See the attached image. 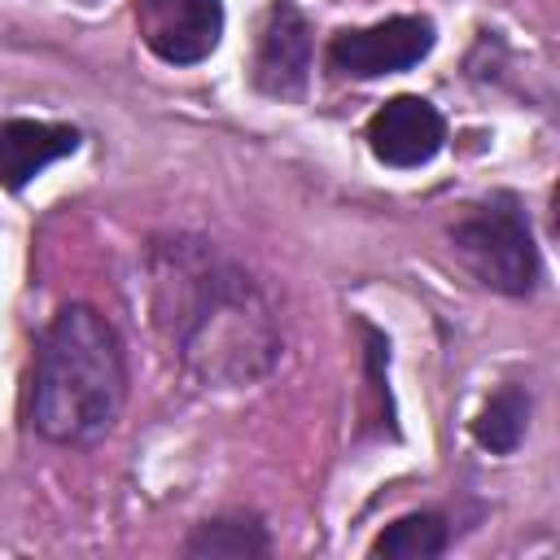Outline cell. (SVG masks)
Returning a JSON list of instances; mask_svg holds the SVG:
<instances>
[{
    "label": "cell",
    "instance_id": "cell-6",
    "mask_svg": "<svg viewBox=\"0 0 560 560\" xmlns=\"http://www.w3.org/2000/svg\"><path fill=\"white\" fill-rule=\"evenodd\" d=\"M368 144L385 166H424L446 144V118L424 96H389L368 118Z\"/></svg>",
    "mask_w": 560,
    "mask_h": 560
},
{
    "label": "cell",
    "instance_id": "cell-7",
    "mask_svg": "<svg viewBox=\"0 0 560 560\" xmlns=\"http://www.w3.org/2000/svg\"><path fill=\"white\" fill-rule=\"evenodd\" d=\"M311 74V22L293 0H271L258 48H254V83L267 96H298Z\"/></svg>",
    "mask_w": 560,
    "mask_h": 560
},
{
    "label": "cell",
    "instance_id": "cell-9",
    "mask_svg": "<svg viewBox=\"0 0 560 560\" xmlns=\"http://www.w3.org/2000/svg\"><path fill=\"white\" fill-rule=\"evenodd\" d=\"M267 551H271V538L258 516H214L184 538V556L192 560H254Z\"/></svg>",
    "mask_w": 560,
    "mask_h": 560
},
{
    "label": "cell",
    "instance_id": "cell-4",
    "mask_svg": "<svg viewBox=\"0 0 560 560\" xmlns=\"http://www.w3.org/2000/svg\"><path fill=\"white\" fill-rule=\"evenodd\" d=\"M438 44V31L420 13L385 18L376 26H354L337 31L328 39V66L346 79H381V74H402L420 66Z\"/></svg>",
    "mask_w": 560,
    "mask_h": 560
},
{
    "label": "cell",
    "instance_id": "cell-5",
    "mask_svg": "<svg viewBox=\"0 0 560 560\" xmlns=\"http://www.w3.org/2000/svg\"><path fill=\"white\" fill-rule=\"evenodd\" d=\"M136 31L166 66H197L223 39V0H136Z\"/></svg>",
    "mask_w": 560,
    "mask_h": 560
},
{
    "label": "cell",
    "instance_id": "cell-3",
    "mask_svg": "<svg viewBox=\"0 0 560 560\" xmlns=\"http://www.w3.org/2000/svg\"><path fill=\"white\" fill-rule=\"evenodd\" d=\"M451 245L486 289L508 298H525L538 289L542 258L534 245L529 214L512 192H494L481 206H472L451 228Z\"/></svg>",
    "mask_w": 560,
    "mask_h": 560
},
{
    "label": "cell",
    "instance_id": "cell-2",
    "mask_svg": "<svg viewBox=\"0 0 560 560\" xmlns=\"http://www.w3.org/2000/svg\"><path fill=\"white\" fill-rule=\"evenodd\" d=\"M127 398L122 341L92 306H61L39 337L31 372V424L61 446L105 438Z\"/></svg>",
    "mask_w": 560,
    "mask_h": 560
},
{
    "label": "cell",
    "instance_id": "cell-1",
    "mask_svg": "<svg viewBox=\"0 0 560 560\" xmlns=\"http://www.w3.org/2000/svg\"><path fill=\"white\" fill-rule=\"evenodd\" d=\"M144 271L153 324L197 385L241 389L280 363L276 302L245 262L201 236H166Z\"/></svg>",
    "mask_w": 560,
    "mask_h": 560
},
{
    "label": "cell",
    "instance_id": "cell-10",
    "mask_svg": "<svg viewBox=\"0 0 560 560\" xmlns=\"http://www.w3.org/2000/svg\"><path fill=\"white\" fill-rule=\"evenodd\" d=\"M525 429H529V389L503 385L481 402V411L472 420V442L490 455H512L521 446Z\"/></svg>",
    "mask_w": 560,
    "mask_h": 560
},
{
    "label": "cell",
    "instance_id": "cell-12",
    "mask_svg": "<svg viewBox=\"0 0 560 560\" xmlns=\"http://www.w3.org/2000/svg\"><path fill=\"white\" fill-rule=\"evenodd\" d=\"M79 4H96V0H79Z\"/></svg>",
    "mask_w": 560,
    "mask_h": 560
},
{
    "label": "cell",
    "instance_id": "cell-8",
    "mask_svg": "<svg viewBox=\"0 0 560 560\" xmlns=\"http://www.w3.org/2000/svg\"><path fill=\"white\" fill-rule=\"evenodd\" d=\"M79 149V131L66 122H35V118H9L0 122V184L9 192L26 188L44 166L70 158Z\"/></svg>",
    "mask_w": 560,
    "mask_h": 560
},
{
    "label": "cell",
    "instance_id": "cell-11",
    "mask_svg": "<svg viewBox=\"0 0 560 560\" xmlns=\"http://www.w3.org/2000/svg\"><path fill=\"white\" fill-rule=\"evenodd\" d=\"M442 551H446V521L438 512L398 516L372 542V556H389V560H433Z\"/></svg>",
    "mask_w": 560,
    "mask_h": 560
}]
</instances>
